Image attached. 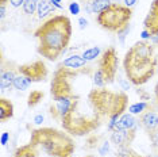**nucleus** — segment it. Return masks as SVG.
<instances>
[{"mask_svg":"<svg viewBox=\"0 0 158 157\" xmlns=\"http://www.w3.org/2000/svg\"><path fill=\"white\" fill-rule=\"evenodd\" d=\"M38 39V53L49 61H56L66 52L72 37V23L66 15H54L34 33Z\"/></svg>","mask_w":158,"mask_h":157,"instance_id":"obj_1","label":"nucleus"},{"mask_svg":"<svg viewBox=\"0 0 158 157\" xmlns=\"http://www.w3.org/2000/svg\"><path fill=\"white\" fill-rule=\"evenodd\" d=\"M127 78L134 85H143L150 80L157 69L154 45L150 41H138L127 50L123 60Z\"/></svg>","mask_w":158,"mask_h":157,"instance_id":"obj_2","label":"nucleus"},{"mask_svg":"<svg viewBox=\"0 0 158 157\" xmlns=\"http://www.w3.org/2000/svg\"><path fill=\"white\" fill-rule=\"evenodd\" d=\"M30 141L52 157H72L76 149L73 138L69 134L53 127L31 130Z\"/></svg>","mask_w":158,"mask_h":157,"instance_id":"obj_3","label":"nucleus"},{"mask_svg":"<svg viewBox=\"0 0 158 157\" xmlns=\"http://www.w3.org/2000/svg\"><path fill=\"white\" fill-rule=\"evenodd\" d=\"M131 16V8L126 7L124 4L112 3L108 8H106L96 16V20L104 30L111 31V33H119L122 28L130 24Z\"/></svg>","mask_w":158,"mask_h":157,"instance_id":"obj_4","label":"nucleus"},{"mask_svg":"<svg viewBox=\"0 0 158 157\" xmlns=\"http://www.w3.org/2000/svg\"><path fill=\"white\" fill-rule=\"evenodd\" d=\"M118 54L115 48H108L107 50L103 52L102 57L99 60V65H98V70L103 74L106 84H111L116 77V72H118Z\"/></svg>","mask_w":158,"mask_h":157,"instance_id":"obj_5","label":"nucleus"},{"mask_svg":"<svg viewBox=\"0 0 158 157\" xmlns=\"http://www.w3.org/2000/svg\"><path fill=\"white\" fill-rule=\"evenodd\" d=\"M18 73L26 76L31 83H37V81H44L48 77V68H46L44 61L38 60V61L18 66Z\"/></svg>","mask_w":158,"mask_h":157,"instance_id":"obj_6","label":"nucleus"},{"mask_svg":"<svg viewBox=\"0 0 158 157\" xmlns=\"http://www.w3.org/2000/svg\"><path fill=\"white\" fill-rule=\"evenodd\" d=\"M77 96H60L54 99V107H52V115L56 119L62 121L70 112Z\"/></svg>","mask_w":158,"mask_h":157,"instance_id":"obj_7","label":"nucleus"},{"mask_svg":"<svg viewBox=\"0 0 158 157\" xmlns=\"http://www.w3.org/2000/svg\"><path fill=\"white\" fill-rule=\"evenodd\" d=\"M135 131L136 130H112L111 131V142L116 146V148H122V146H131L132 141L135 138Z\"/></svg>","mask_w":158,"mask_h":157,"instance_id":"obj_8","label":"nucleus"},{"mask_svg":"<svg viewBox=\"0 0 158 157\" xmlns=\"http://www.w3.org/2000/svg\"><path fill=\"white\" fill-rule=\"evenodd\" d=\"M143 27L149 30L152 35L158 31V0H153L149 12L143 20Z\"/></svg>","mask_w":158,"mask_h":157,"instance_id":"obj_9","label":"nucleus"},{"mask_svg":"<svg viewBox=\"0 0 158 157\" xmlns=\"http://www.w3.org/2000/svg\"><path fill=\"white\" fill-rule=\"evenodd\" d=\"M139 123L147 134L156 133V131H158V114L156 111H150V110L145 111L143 114H141Z\"/></svg>","mask_w":158,"mask_h":157,"instance_id":"obj_10","label":"nucleus"},{"mask_svg":"<svg viewBox=\"0 0 158 157\" xmlns=\"http://www.w3.org/2000/svg\"><path fill=\"white\" fill-rule=\"evenodd\" d=\"M14 157H52V156H49L48 153H45L37 144L30 141L28 144L18 148Z\"/></svg>","mask_w":158,"mask_h":157,"instance_id":"obj_11","label":"nucleus"},{"mask_svg":"<svg viewBox=\"0 0 158 157\" xmlns=\"http://www.w3.org/2000/svg\"><path fill=\"white\" fill-rule=\"evenodd\" d=\"M18 72V68L16 69H14V68H2V70H0V91L4 92L6 90H8V88H14V80H15V77L18 76L19 73Z\"/></svg>","mask_w":158,"mask_h":157,"instance_id":"obj_12","label":"nucleus"},{"mask_svg":"<svg viewBox=\"0 0 158 157\" xmlns=\"http://www.w3.org/2000/svg\"><path fill=\"white\" fill-rule=\"evenodd\" d=\"M82 2H84L85 11L88 14H98V15L112 4L111 0H82Z\"/></svg>","mask_w":158,"mask_h":157,"instance_id":"obj_13","label":"nucleus"},{"mask_svg":"<svg viewBox=\"0 0 158 157\" xmlns=\"http://www.w3.org/2000/svg\"><path fill=\"white\" fill-rule=\"evenodd\" d=\"M139 121L130 112H124L123 115L119 118L118 125L115 126L114 130H136Z\"/></svg>","mask_w":158,"mask_h":157,"instance_id":"obj_14","label":"nucleus"},{"mask_svg":"<svg viewBox=\"0 0 158 157\" xmlns=\"http://www.w3.org/2000/svg\"><path fill=\"white\" fill-rule=\"evenodd\" d=\"M87 61L82 58V56H78V54H73V56H69L68 58H65L62 62L58 66H62V68H68V69H73V70H80V69H84L87 68Z\"/></svg>","mask_w":158,"mask_h":157,"instance_id":"obj_15","label":"nucleus"},{"mask_svg":"<svg viewBox=\"0 0 158 157\" xmlns=\"http://www.w3.org/2000/svg\"><path fill=\"white\" fill-rule=\"evenodd\" d=\"M14 117V104L8 99H0V121L4 122L6 119H11Z\"/></svg>","mask_w":158,"mask_h":157,"instance_id":"obj_16","label":"nucleus"},{"mask_svg":"<svg viewBox=\"0 0 158 157\" xmlns=\"http://www.w3.org/2000/svg\"><path fill=\"white\" fill-rule=\"evenodd\" d=\"M56 7L52 4L50 0H39V4L37 8V16L39 19H44L48 15H50L52 12H54Z\"/></svg>","mask_w":158,"mask_h":157,"instance_id":"obj_17","label":"nucleus"},{"mask_svg":"<svg viewBox=\"0 0 158 157\" xmlns=\"http://www.w3.org/2000/svg\"><path fill=\"white\" fill-rule=\"evenodd\" d=\"M150 108V103L147 102H136V103H132L131 106H128L127 111L132 114V115H139V114H143L145 111Z\"/></svg>","mask_w":158,"mask_h":157,"instance_id":"obj_18","label":"nucleus"},{"mask_svg":"<svg viewBox=\"0 0 158 157\" xmlns=\"http://www.w3.org/2000/svg\"><path fill=\"white\" fill-rule=\"evenodd\" d=\"M31 84L33 83H31L26 76H23V74H18V76L15 77V80H14L12 87L15 88V90H18V91H26V90L30 88Z\"/></svg>","mask_w":158,"mask_h":157,"instance_id":"obj_19","label":"nucleus"},{"mask_svg":"<svg viewBox=\"0 0 158 157\" xmlns=\"http://www.w3.org/2000/svg\"><path fill=\"white\" fill-rule=\"evenodd\" d=\"M38 4H39V0H24L23 3V12L28 16H33L34 14H37V8H38Z\"/></svg>","mask_w":158,"mask_h":157,"instance_id":"obj_20","label":"nucleus"},{"mask_svg":"<svg viewBox=\"0 0 158 157\" xmlns=\"http://www.w3.org/2000/svg\"><path fill=\"white\" fill-rule=\"evenodd\" d=\"M100 53H102V49L99 48V46H92V48L87 49V50H84V53H82V58L85 60L87 62L89 61H93V60H96V57L100 56Z\"/></svg>","mask_w":158,"mask_h":157,"instance_id":"obj_21","label":"nucleus"},{"mask_svg":"<svg viewBox=\"0 0 158 157\" xmlns=\"http://www.w3.org/2000/svg\"><path fill=\"white\" fill-rule=\"evenodd\" d=\"M42 98H44V92H42V91H38V90L31 91V94L28 95L27 106H28V107H35L39 102L42 100Z\"/></svg>","mask_w":158,"mask_h":157,"instance_id":"obj_22","label":"nucleus"},{"mask_svg":"<svg viewBox=\"0 0 158 157\" xmlns=\"http://www.w3.org/2000/svg\"><path fill=\"white\" fill-rule=\"evenodd\" d=\"M135 153L131 146H122V148H116V157H131Z\"/></svg>","mask_w":158,"mask_h":157,"instance_id":"obj_23","label":"nucleus"},{"mask_svg":"<svg viewBox=\"0 0 158 157\" xmlns=\"http://www.w3.org/2000/svg\"><path fill=\"white\" fill-rule=\"evenodd\" d=\"M110 151H111V144L108 141H104L102 144V146L99 148V155L100 156H106L107 153H110Z\"/></svg>","mask_w":158,"mask_h":157,"instance_id":"obj_24","label":"nucleus"},{"mask_svg":"<svg viewBox=\"0 0 158 157\" xmlns=\"http://www.w3.org/2000/svg\"><path fill=\"white\" fill-rule=\"evenodd\" d=\"M69 12L70 14H73V15H78L80 14V11H81V7H80V4L78 3H76V2H72V3H69Z\"/></svg>","mask_w":158,"mask_h":157,"instance_id":"obj_25","label":"nucleus"},{"mask_svg":"<svg viewBox=\"0 0 158 157\" xmlns=\"http://www.w3.org/2000/svg\"><path fill=\"white\" fill-rule=\"evenodd\" d=\"M149 138H150V142H152V146L154 151L158 152V131H156V133H152L149 134Z\"/></svg>","mask_w":158,"mask_h":157,"instance_id":"obj_26","label":"nucleus"},{"mask_svg":"<svg viewBox=\"0 0 158 157\" xmlns=\"http://www.w3.org/2000/svg\"><path fill=\"white\" fill-rule=\"evenodd\" d=\"M128 31H130V24H128V26H126L124 28H122L119 33H116V34H118V38H119V41H120V44H124L126 34H127Z\"/></svg>","mask_w":158,"mask_h":157,"instance_id":"obj_27","label":"nucleus"},{"mask_svg":"<svg viewBox=\"0 0 158 157\" xmlns=\"http://www.w3.org/2000/svg\"><path fill=\"white\" fill-rule=\"evenodd\" d=\"M128 78L126 80V78H119V84H120V87H122V90H124V91H127V90H130V83H128Z\"/></svg>","mask_w":158,"mask_h":157,"instance_id":"obj_28","label":"nucleus"},{"mask_svg":"<svg viewBox=\"0 0 158 157\" xmlns=\"http://www.w3.org/2000/svg\"><path fill=\"white\" fill-rule=\"evenodd\" d=\"M8 141H10V133H8V131L2 133V137H0V142H2V145L6 146L7 144H8Z\"/></svg>","mask_w":158,"mask_h":157,"instance_id":"obj_29","label":"nucleus"},{"mask_svg":"<svg viewBox=\"0 0 158 157\" xmlns=\"http://www.w3.org/2000/svg\"><path fill=\"white\" fill-rule=\"evenodd\" d=\"M24 0H10V6L14 7V8H19V7H23Z\"/></svg>","mask_w":158,"mask_h":157,"instance_id":"obj_30","label":"nucleus"},{"mask_svg":"<svg viewBox=\"0 0 158 157\" xmlns=\"http://www.w3.org/2000/svg\"><path fill=\"white\" fill-rule=\"evenodd\" d=\"M141 38H142V41H150V38H152V34H150L149 30L143 28L142 33H141Z\"/></svg>","mask_w":158,"mask_h":157,"instance_id":"obj_31","label":"nucleus"},{"mask_svg":"<svg viewBox=\"0 0 158 157\" xmlns=\"http://www.w3.org/2000/svg\"><path fill=\"white\" fill-rule=\"evenodd\" d=\"M78 26H80L81 30H84V28L88 26V20L85 19V18H78Z\"/></svg>","mask_w":158,"mask_h":157,"instance_id":"obj_32","label":"nucleus"},{"mask_svg":"<svg viewBox=\"0 0 158 157\" xmlns=\"http://www.w3.org/2000/svg\"><path fill=\"white\" fill-rule=\"evenodd\" d=\"M44 119H45L44 115H42V114H38V115L34 117V123L35 125H41L42 122H44Z\"/></svg>","mask_w":158,"mask_h":157,"instance_id":"obj_33","label":"nucleus"},{"mask_svg":"<svg viewBox=\"0 0 158 157\" xmlns=\"http://www.w3.org/2000/svg\"><path fill=\"white\" fill-rule=\"evenodd\" d=\"M123 3H124L126 7H128V8H132V7L136 4V0H123Z\"/></svg>","mask_w":158,"mask_h":157,"instance_id":"obj_34","label":"nucleus"},{"mask_svg":"<svg viewBox=\"0 0 158 157\" xmlns=\"http://www.w3.org/2000/svg\"><path fill=\"white\" fill-rule=\"evenodd\" d=\"M7 14V6H0V19H4Z\"/></svg>","mask_w":158,"mask_h":157,"instance_id":"obj_35","label":"nucleus"},{"mask_svg":"<svg viewBox=\"0 0 158 157\" xmlns=\"http://www.w3.org/2000/svg\"><path fill=\"white\" fill-rule=\"evenodd\" d=\"M7 3H10V0H0V6H7Z\"/></svg>","mask_w":158,"mask_h":157,"instance_id":"obj_36","label":"nucleus"},{"mask_svg":"<svg viewBox=\"0 0 158 157\" xmlns=\"http://www.w3.org/2000/svg\"><path fill=\"white\" fill-rule=\"evenodd\" d=\"M154 92H156V98H157V102H158V83L156 84V91Z\"/></svg>","mask_w":158,"mask_h":157,"instance_id":"obj_37","label":"nucleus"},{"mask_svg":"<svg viewBox=\"0 0 158 157\" xmlns=\"http://www.w3.org/2000/svg\"><path fill=\"white\" fill-rule=\"evenodd\" d=\"M131 157H150V156H141V155H138V153L135 152V153H134V155H132Z\"/></svg>","mask_w":158,"mask_h":157,"instance_id":"obj_38","label":"nucleus"},{"mask_svg":"<svg viewBox=\"0 0 158 157\" xmlns=\"http://www.w3.org/2000/svg\"><path fill=\"white\" fill-rule=\"evenodd\" d=\"M52 2H56V3H60V4H61V2H62V0H52Z\"/></svg>","mask_w":158,"mask_h":157,"instance_id":"obj_39","label":"nucleus"},{"mask_svg":"<svg viewBox=\"0 0 158 157\" xmlns=\"http://www.w3.org/2000/svg\"><path fill=\"white\" fill-rule=\"evenodd\" d=\"M154 44H156V45H157V46H158V41H156V42H154Z\"/></svg>","mask_w":158,"mask_h":157,"instance_id":"obj_40","label":"nucleus"},{"mask_svg":"<svg viewBox=\"0 0 158 157\" xmlns=\"http://www.w3.org/2000/svg\"><path fill=\"white\" fill-rule=\"evenodd\" d=\"M87 157H93V156H87Z\"/></svg>","mask_w":158,"mask_h":157,"instance_id":"obj_41","label":"nucleus"}]
</instances>
